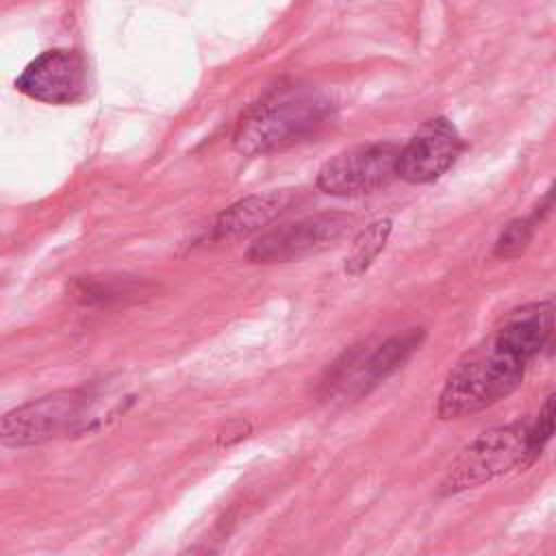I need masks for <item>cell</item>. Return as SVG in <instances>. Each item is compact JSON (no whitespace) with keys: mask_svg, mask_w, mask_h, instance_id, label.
I'll list each match as a JSON object with an SVG mask.
<instances>
[{"mask_svg":"<svg viewBox=\"0 0 556 556\" xmlns=\"http://www.w3.org/2000/svg\"><path fill=\"white\" fill-rule=\"evenodd\" d=\"M554 302H532L510 311L484 339L467 350L439 393V419L476 415L508 397L523 382L528 363L549 343Z\"/></svg>","mask_w":556,"mask_h":556,"instance_id":"6da1fadb","label":"cell"},{"mask_svg":"<svg viewBox=\"0 0 556 556\" xmlns=\"http://www.w3.org/2000/svg\"><path fill=\"white\" fill-rule=\"evenodd\" d=\"M334 119L332 100L308 85H280L245 111L232 146L243 156L269 154L319 135Z\"/></svg>","mask_w":556,"mask_h":556,"instance_id":"7a4b0ae2","label":"cell"},{"mask_svg":"<svg viewBox=\"0 0 556 556\" xmlns=\"http://www.w3.org/2000/svg\"><path fill=\"white\" fill-rule=\"evenodd\" d=\"M530 421L532 419H517L484 430L450 465L439 493L454 495L480 486L510 469H523L534 463L530 452Z\"/></svg>","mask_w":556,"mask_h":556,"instance_id":"3957f363","label":"cell"},{"mask_svg":"<svg viewBox=\"0 0 556 556\" xmlns=\"http://www.w3.org/2000/svg\"><path fill=\"white\" fill-rule=\"evenodd\" d=\"M91 404L87 389H61L0 417V445L33 447L76 430Z\"/></svg>","mask_w":556,"mask_h":556,"instance_id":"277c9868","label":"cell"},{"mask_svg":"<svg viewBox=\"0 0 556 556\" xmlns=\"http://www.w3.org/2000/svg\"><path fill=\"white\" fill-rule=\"evenodd\" d=\"M395 143H363L334 154L317 174V187L328 195L352 198L387 187L395 174Z\"/></svg>","mask_w":556,"mask_h":556,"instance_id":"5b68a950","label":"cell"},{"mask_svg":"<svg viewBox=\"0 0 556 556\" xmlns=\"http://www.w3.org/2000/svg\"><path fill=\"white\" fill-rule=\"evenodd\" d=\"M345 213H317L261 235L245 252L250 263H291L330 248L350 228Z\"/></svg>","mask_w":556,"mask_h":556,"instance_id":"8992f818","label":"cell"},{"mask_svg":"<svg viewBox=\"0 0 556 556\" xmlns=\"http://www.w3.org/2000/svg\"><path fill=\"white\" fill-rule=\"evenodd\" d=\"M15 89L46 104H78L89 93L87 59L72 48L46 50L22 70Z\"/></svg>","mask_w":556,"mask_h":556,"instance_id":"52a82bcc","label":"cell"},{"mask_svg":"<svg viewBox=\"0 0 556 556\" xmlns=\"http://www.w3.org/2000/svg\"><path fill=\"white\" fill-rule=\"evenodd\" d=\"M463 148L465 143L456 126L447 117H432L400 148L395 174L413 185L432 182L456 163Z\"/></svg>","mask_w":556,"mask_h":556,"instance_id":"ba28073f","label":"cell"},{"mask_svg":"<svg viewBox=\"0 0 556 556\" xmlns=\"http://www.w3.org/2000/svg\"><path fill=\"white\" fill-rule=\"evenodd\" d=\"M291 202H293V191L289 189L248 195L219 213L213 226V237L235 239V237H248L252 232H258L261 228L278 219L291 206Z\"/></svg>","mask_w":556,"mask_h":556,"instance_id":"9c48e42d","label":"cell"},{"mask_svg":"<svg viewBox=\"0 0 556 556\" xmlns=\"http://www.w3.org/2000/svg\"><path fill=\"white\" fill-rule=\"evenodd\" d=\"M424 337H426L424 328H408L382 341L374 352L365 350L358 363V369L354 374V380L350 384L356 389V395L369 393L389 376H393L413 356V352L419 350Z\"/></svg>","mask_w":556,"mask_h":556,"instance_id":"30bf717a","label":"cell"},{"mask_svg":"<svg viewBox=\"0 0 556 556\" xmlns=\"http://www.w3.org/2000/svg\"><path fill=\"white\" fill-rule=\"evenodd\" d=\"M391 228H393L391 219L384 217V219L371 222L365 230L358 232V237L352 243V252L345 261V271L350 276H361L363 271H367L371 267L376 256L384 250Z\"/></svg>","mask_w":556,"mask_h":556,"instance_id":"8fae6325","label":"cell"},{"mask_svg":"<svg viewBox=\"0 0 556 556\" xmlns=\"http://www.w3.org/2000/svg\"><path fill=\"white\" fill-rule=\"evenodd\" d=\"M143 291V282L128 276L87 278L76 282V298L85 304H106L126 298H137Z\"/></svg>","mask_w":556,"mask_h":556,"instance_id":"7c38bea8","label":"cell"},{"mask_svg":"<svg viewBox=\"0 0 556 556\" xmlns=\"http://www.w3.org/2000/svg\"><path fill=\"white\" fill-rule=\"evenodd\" d=\"M536 224H541V222L534 215L508 222L493 245V256L508 261V258H517L519 254H523L534 235Z\"/></svg>","mask_w":556,"mask_h":556,"instance_id":"4fadbf2b","label":"cell"},{"mask_svg":"<svg viewBox=\"0 0 556 556\" xmlns=\"http://www.w3.org/2000/svg\"><path fill=\"white\" fill-rule=\"evenodd\" d=\"M554 434V393H549L539 410V415L530 421V452L536 460Z\"/></svg>","mask_w":556,"mask_h":556,"instance_id":"5bb4252c","label":"cell"}]
</instances>
